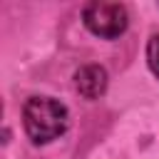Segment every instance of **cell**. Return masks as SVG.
I'll list each match as a JSON object with an SVG mask.
<instances>
[{
  "label": "cell",
  "instance_id": "obj_2",
  "mask_svg": "<svg viewBox=\"0 0 159 159\" xmlns=\"http://www.w3.org/2000/svg\"><path fill=\"white\" fill-rule=\"evenodd\" d=\"M82 22L84 27L102 40H117L129 27V12L122 2H104L92 0L82 7Z\"/></svg>",
  "mask_w": 159,
  "mask_h": 159
},
{
  "label": "cell",
  "instance_id": "obj_4",
  "mask_svg": "<svg viewBox=\"0 0 159 159\" xmlns=\"http://www.w3.org/2000/svg\"><path fill=\"white\" fill-rule=\"evenodd\" d=\"M147 65H149L152 75L159 80V32L152 35L147 42Z\"/></svg>",
  "mask_w": 159,
  "mask_h": 159
},
{
  "label": "cell",
  "instance_id": "obj_3",
  "mask_svg": "<svg viewBox=\"0 0 159 159\" xmlns=\"http://www.w3.org/2000/svg\"><path fill=\"white\" fill-rule=\"evenodd\" d=\"M107 84L109 75L102 65H82L80 70H75V89L84 99H99L107 92Z\"/></svg>",
  "mask_w": 159,
  "mask_h": 159
},
{
  "label": "cell",
  "instance_id": "obj_1",
  "mask_svg": "<svg viewBox=\"0 0 159 159\" xmlns=\"http://www.w3.org/2000/svg\"><path fill=\"white\" fill-rule=\"evenodd\" d=\"M22 127L25 134L32 139V144H47L67 132L70 112L60 99L35 94L27 97V102L22 104Z\"/></svg>",
  "mask_w": 159,
  "mask_h": 159
}]
</instances>
